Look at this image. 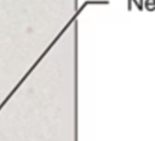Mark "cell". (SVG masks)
Masks as SVG:
<instances>
[{
  "label": "cell",
  "mask_w": 155,
  "mask_h": 141,
  "mask_svg": "<svg viewBox=\"0 0 155 141\" xmlns=\"http://www.w3.org/2000/svg\"><path fill=\"white\" fill-rule=\"evenodd\" d=\"M145 8L148 11H154L155 10V0H146Z\"/></svg>",
  "instance_id": "6da1fadb"
}]
</instances>
